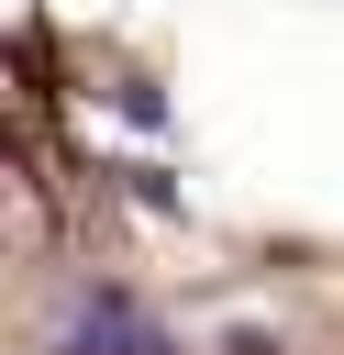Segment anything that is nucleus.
Here are the masks:
<instances>
[{
    "mask_svg": "<svg viewBox=\"0 0 344 355\" xmlns=\"http://www.w3.org/2000/svg\"><path fill=\"white\" fill-rule=\"evenodd\" d=\"M55 355H189V344H178L166 322H144L133 288H89V311H78V333H67Z\"/></svg>",
    "mask_w": 344,
    "mask_h": 355,
    "instance_id": "nucleus-1",
    "label": "nucleus"
}]
</instances>
